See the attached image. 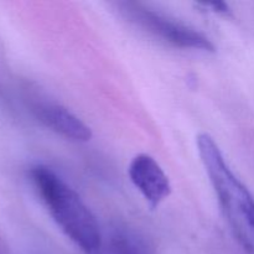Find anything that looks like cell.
<instances>
[{"mask_svg": "<svg viewBox=\"0 0 254 254\" xmlns=\"http://www.w3.org/2000/svg\"><path fill=\"white\" fill-rule=\"evenodd\" d=\"M30 178L62 232L84 253H98L102 248L101 228L81 196L47 166H34Z\"/></svg>", "mask_w": 254, "mask_h": 254, "instance_id": "obj_1", "label": "cell"}, {"mask_svg": "<svg viewBox=\"0 0 254 254\" xmlns=\"http://www.w3.org/2000/svg\"><path fill=\"white\" fill-rule=\"evenodd\" d=\"M196 144L228 225L241 245L254 254V196L231 170L210 134H200Z\"/></svg>", "mask_w": 254, "mask_h": 254, "instance_id": "obj_2", "label": "cell"}, {"mask_svg": "<svg viewBox=\"0 0 254 254\" xmlns=\"http://www.w3.org/2000/svg\"><path fill=\"white\" fill-rule=\"evenodd\" d=\"M121 6L122 11L130 21L165 42L181 49L215 51V45L211 40L192 27L135 2H123Z\"/></svg>", "mask_w": 254, "mask_h": 254, "instance_id": "obj_3", "label": "cell"}, {"mask_svg": "<svg viewBox=\"0 0 254 254\" xmlns=\"http://www.w3.org/2000/svg\"><path fill=\"white\" fill-rule=\"evenodd\" d=\"M128 175L151 208H156L170 196L173 188L168 175L148 154H139L130 161Z\"/></svg>", "mask_w": 254, "mask_h": 254, "instance_id": "obj_4", "label": "cell"}, {"mask_svg": "<svg viewBox=\"0 0 254 254\" xmlns=\"http://www.w3.org/2000/svg\"><path fill=\"white\" fill-rule=\"evenodd\" d=\"M36 113L44 126L64 138L77 143L91 140V128L64 107L59 104H44L36 109Z\"/></svg>", "mask_w": 254, "mask_h": 254, "instance_id": "obj_5", "label": "cell"}]
</instances>
